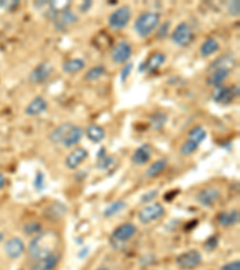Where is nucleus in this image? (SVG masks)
<instances>
[{"mask_svg": "<svg viewBox=\"0 0 240 270\" xmlns=\"http://www.w3.org/2000/svg\"><path fill=\"white\" fill-rule=\"evenodd\" d=\"M60 239L54 231H46L35 235L28 246V254L35 261L44 260L48 256L56 254Z\"/></svg>", "mask_w": 240, "mask_h": 270, "instance_id": "1", "label": "nucleus"}, {"mask_svg": "<svg viewBox=\"0 0 240 270\" xmlns=\"http://www.w3.org/2000/svg\"><path fill=\"white\" fill-rule=\"evenodd\" d=\"M160 24V15L154 11H147L143 12L136 18L133 23V29L136 34L142 39H145L153 34V31L159 27Z\"/></svg>", "mask_w": 240, "mask_h": 270, "instance_id": "2", "label": "nucleus"}, {"mask_svg": "<svg viewBox=\"0 0 240 270\" xmlns=\"http://www.w3.org/2000/svg\"><path fill=\"white\" fill-rule=\"evenodd\" d=\"M132 17V11L128 5H122L114 10L108 17V25L113 30H121L127 27L128 22L131 21Z\"/></svg>", "mask_w": 240, "mask_h": 270, "instance_id": "3", "label": "nucleus"}, {"mask_svg": "<svg viewBox=\"0 0 240 270\" xmlns=\"http://www.w3.org/2000/svg\"><path fill=\"white\" fill-rule=\"evenodd\" d=\"M237 97H239L238 85H233L231 88L219 85V87H214L213 91H211V100L219 105H230Z\"/></svg>", "mask_w": 240, "mask_h": 270, "instance_id": "4", "label": "nucleus"}, {"mask_svg": "<svg viewBox=\"0 0 240 270\" xmlns=\"http://www.w3.org/2000/svg\"><path fill=\"white\" fill-rule=\"evenodd\" d=\"M166 209L161 203H150L147 204L141 211L138 212L137 217L142 225H149L154 221L160 220L165 215Z\"/></svg>", "mask_w": 240, "mask_h": 270, "instance_id": "5", "label": "nucleus"}, {"mask_svg": "<svg viewBox=\"0 0 240 270\" xmlns=\"http://www.w3.org/2000/svg\"><path fill=\"white\" fill-rule=\"evenodd\" d=\"M202 254L196 249L187 250L176 258L177 266L182 270H192L202 263Z\"/></svg>", "mask_w": 240, "mask_h": 270, "instance_id": "6", "label": "nucleus"}, {"mask_svg": "<svg viewBox=\"0 0 240 270\" xmlns=\"http://www.w3.org/2000/svg\"><path fill=\"white\" fill-rule=\"evenodd\" d=\"M171 40H172L174 45L179 46V47H186L193 40L192 28L186 22L179 23L176 27V29L172 31Z\"/></svg>", "mask_w": 240, "mask_h": 270, "instance_id": "7", "label": "nucleus"}, {"mask_svg": "<svg viewBox=\"0 0 240 270\" xmlns=\"http://www.w3.org/2000/svg\"><path fill=\"white\" fill-rule=\"evenodd\" d=\"M136 233H137L136 225H133V223L131 222H126L118 226L116 229H114L111 239H112L113 243L124 244V243H127L128 240L132 239V238L136 235Z\"/></svg>", "mask_w": 240, "mask_h": 270, "instance_id": "8", "label": "nucleus"}, {"mask_svg": "<svg viewBox=\"0 0 240 270\" xmlns=\"http://www.w3.org/2000/svg\"><path fill=\"white\" fill-rule=\"evenodd\" d=\"M53 71L54 66L50 62H42L31 70L28 78H29L31 84H40V83H44L45 80H47L48 77L53 73Z\"/></svg>", "mask_w": 240, "mask_h": 270, "instance_id": "9", "label": "nucleus"}, {"mask_svg": "<svg viewBox=\"0 0 240 270\" xmlns=\"http://www.w3.org/2000/svg\"><path fill=\"white\" fill-rule=\"evenodd\" d=\"M220 198H221V192L216 188H204L196 195L197 203L204 208H211L215 203L219 202Z\"/></svg>", "mask_w": 240, "mask_h": 270, "instance_id": "10", "label": "nucleus"}, {"mask_svg": "<svg viewBox=\"0 0 240 270\" xmlns=\"http://www.w3.org/2000/svg\"><path fill=\"white\" fill-rule=\"evenodd\" d=\"M132 56V47L126 41H120L112 48L111 52V58L114 64L122 65L126 64Z\"/></svg>", "mask_w": 240, "mask_h": 270, "instance_id": "11", "label": "nucleus"}, {"mask_svg": "<svg viewBox=\"0 0 240 270\" xmlns=\"http://www.w3.org/2000/svg\"><path fill=\"white\" fill-rule=\"evenodd\" d=\"M166 63V56L162 52H154L138 68V72L154 73Z\"/></svg>", "mask_w": 240, "mask_h": 270, "instance_id": "12", "label": "nucleus"}, {"mask_svg": "<svg viewBox=\"0 0 240 270\" xmlns=\"http://www.w3.org/2000/svg\"><path fill=\"white\" fill-rule=\"evenodd\" d=\"M25 244L19 237H12L5 241L4 252L10 260H17L24 254Z\"/></svg>", "mask_w": 240, "mask_h": 270, "instance_id": "13", "label": "nucleus"}, {"mask_svg": "<svg viewBox=\"0 0 240 270\" xmlns=\"http://www.w3.org/2000/svg\"><path fill=\"white\" fill-rule=\"evenodd\" d=\"M88 155H89V153H88L85 148H82V146L75 148L65 159V166H66V168L71 169V171L77 169L88 159Z\"/></svg>", "mask_w": 240, "mask_h": 270, "instance_id": "14", "label": "nucleus"}, {"mask_svg": "<svg viewBox=\"0 0 240 270\" xmlns=\"http://www.w3.org/2000/svg\"><path fill=\"white\" fill-rule=\"evenodd\" d=\"M151 154H153V150H151L150 144L144 143V144L139 145L136 149L135 153L131 156V161H132L133 165L143 166L149 162V160L151 159Z\"/></svg>", "mask_w": 240, "mask_h": 270, "instance_id": "15", "label": "nucleus"}, {"mask_svg": "<svg viewBox=\"0 0 240 270\" xmlns=\"http://www.w3.org/2000/svg\"><path fill=\"white\" fill-rule=\"evenodd\" d=\"M48 103L46 101L44 96H36L34 97L31 101L28 103V106L25 107L24 113L27 114L28 117H36L39 114L44 113L47 110Z\"/></svg>", "mask_w": 240, "mask_h": 270, "instance_id": "16", "label": "nucleus"}, {"mask_svg": "<svg viewBox=\"0 0 240 270\" xmlns=\"http://www.w3.org/2000/svg\"><path fill=\"white\" fill-rule=\"evenodd\" d=\"M83 136H84V130L78 125H73L72 128L68 130V132L65 136L64 140H62L61 144L65 146V148H72L73 145L78 144L81 142Z\"/></svg>", "mask_w": 240, "mask_h": 270, "instance_id": "17", "label": "nucleus"}, {"mask_svg": "<svg viewBox=\"0 0 240 270\" xmlns=\"http://www.w3.org/2000/svg\"><path fill=\"white\" fill-rule=\"evenodd\" d=\"M240 220V214L239 210H233L230 211H221L218 215V223L224 228H228V227H232L234 225H238Z\"/></svg>", "mask_w": 240, "mask_h": 270, "instance_id": "18", "label": "nucleus"}, {"mask_svg": "<svg viewBox=\"0 0 240 270\" xmlns=\"http://www.w3.org/2000/svg\"><path fill=\"white\" fill-rule=\"evenodd\" d=\"M72 126H73V124L70 122L62 123V124L57 126V128L54 129V130L51 132L50 135H48V139H50L53 144H61L62 140H64V138H65V136H66V134L68 132V130H70Z\"/></svg>", "mask_w": 240, "mask_h": 270, "instance_id": "19", "label": "nucleus"}, {"mask_svg": "<svg viewBox=\"0 0 240 270\" xmlns=\"http://www.w3.org/2000/svg\"><path fill=\"white\" fill-rule=\"evenodd\" d=\"M232 71L227 70V68H214L210 71L209 78L207 79V83L211 87H219L222 85V83L225 82L226 78L230 76Z\"/></svg>", "mask_w": 240, "mask_h": 270, "instance_id": "20", "label": "nucleus"}, {"mask_svg": "<svg viewBox=\"0 0 240 270\" xmlns=\"http://www.w3.org/2000/svg\"><path fill=\"white\" fill-rule=\"evenodd\" d=\"M220 50V44L214 37H208L207 40L203 41V44L199 47V54L203 58H209V57L215 54Z\"/></svg>", "mask_w": 240, "mask_h": 270, "instance_id": "21", "label": "nucleus"}, {"mask_svg": "<svg viewBox=\"0 0 240 270\" xmlns=\"http://www.w3.org/2000/svg\"><path fill=\"white\" fill-rule=\"evenodd\" d=\"M67 206L62 203L54 202L51 205H48L45 210V216L51 220H59L66 214Z\"/></svg>", "mask_w": 240, "mask_h": 270, "instance_id": "22", "label": "nucleus"}, {"mask_svg": "<svg viewBox=\"0 0 240 270\" xmlns=\"http://www.w3.org/2000/svg\"><path fill=\"white\" fill-rule=\"evenodd\" d=\"M237 65V60L234 57L230 56V54H225V56L219 57L218 59L214 60L209 65V71L214 70V68H227V70L232 71L234 66Z\"/></svg>", "mask_w": 240, "mask_h": 270, "instance_id": "23", "label": "nucleus"}, {"mask_svg": "<svg viewBox=\"0 0 240 270\" xmlns=\"http://www.w3.org/2000/svg\"><path fill=\"white\" fill-rule=\"evenodd\" d=\"M85 136L88 137V139L93 143H101L102 140L106 138V131L102 126L96 125V124H91L85 130Z\"/></svg>", "mask_w": 240, "mask_h": 270, "instance_id": "24", "label": "nucleus"}, {"mask_svg": "<svg viewBox=\"0 0 240 270\" xmlns=\"http://www.w3.org/2000/svg\"><path fill=\"white\" fill-rule=\"evenodd\" d=\"M168 166V160L167 159H160L156 160L155 162H153L151 165L148 167L147 171H145V177L148 179H154V178L159 177L162 172L167 168Z\"/></svg>", "mask_w": 240, "mask_h": 270, "instance_id": "25", "label": "nucleus"}, {"mask_svg": "<svg viewBox=\"0 0 240 270\" xmlns=\"http://www.w3.org/2000/svg\"><path fill=\"white\" fill-rule=\"evenodd\" d=\"M85 68V62L81 58H73L68 59L61 66V70L67 74H75L78 73Z\"/></svg>", "mask_w": 240, "mask_h": 270, "instance_id": "26", "label": "nucleus"}, {"mask_svg": "<svg viewBox=\"0 0 240 270\" xmlns=\"http://www.w3.org/2000/svg\"><path fill=\"white\" fill-rule=\"evenodd\" d=\"M60 262V255L59 254H53L48 257L44 258V260H40L36 263L34 270H54L57 268Z\"/></svg>", "mask_w": 240, "mask_h": 270, "instance_id": "27", "label": "nucleus"}, {"mask_svg": "<svg viewBox=\"0 0 240 270\" xmlns=\"http://www.w3.org/2000/svg\"><path fill=\"white\" fill-rule=\"evenodd\" d=\"M105 148H101L98 155V163H96V168L100 171H107L108 168H111L116 162L113 155L105 154Z\"/></svg>", "mask_w": 240, "mask_h": 270, "instance_id": "28", "label": "nucleus"}, {"mask_svg": "<svg viewBox=\"0 0 240 270\" xmlns=\"http://www.w3.org/2000/svg\"><path fill=\"white\" fill-rule=\"evenodd\" d=\"M127 203L125 201H114V202L110 203L104 210V216L105 217H113L116 215L120 214L121 211H124L126 209Z\"/></svg>", "mask_w": 240, "mask_h": 270, "instance_id": "29", "label": "nucleus"}, {"mask_svg": "<svg viewBox=\"0 0 240 270\" xmlns=\"http://www.w3.org/2000/svg\"><path fill=\"white\" fill-rule=\"evenodd\" d=\"M106 74V68L104 65H96L89 68L84 74V79L88 82H95Z\"/></svg>", "mask_w": 240, "mask_h": 270, "instance_id": "30", "label": "nucleus"}, {"mask_svg": "<svg viewBox=\"0 0 240 270\" xmlns=\"http://www.w3.org/2000/svg\"><path fill=\"white\" fill-rule=\"evenodd\" d=\"M207 138V131L204 130V128L201 125H197L195 128H192L188 132V138L190 140L197 143V144H201V143Z\"/></svg>", "mask_w": 240, "mask_h": 270, "instance_id": "31", "label": "nucleus"}, {"mask_svg": "<svg viewBox=\"0 0 240 270\" xmlns=\"http://www.w3.org/2000/svg\"><path fill=\"white\" fill-rule=\"evenodd\" d=\"M167 122H168L167 114L162 113V112H158V113L153 114V116L150 117V124L153 130H161Z\"/></svg>", "mask_w": 240, "mask_h": 270, "instance_id": "32", "label": "nucleus"}, {"mask_svg": "<svg viewBox=\"0 0 240 270\" xmlns=\"http://www.w3.org/2000/svg\"><path fill=\"white\" fill-rule=\"evenodd\" d=\"M42 232V225L38 221H29L23 226V233L28 237H35Z\"/></svg>", "mask_w": 240, "mask_h": 270, "instance_id": "33", "label": "nucleus"}, {"mask_svg": "<svg viewBox=\"0 0 240 270\" xmlns=\"http://www.w3.org/2000/svg\"><path fill=\"white\" fill-rule=\"evenodd\" d=\"M198 146L199 144H197L193 140L186 139L182 143V145L180 146V154H181L182 156H190V155H192L197 149H198Z\"/></svg>", "mask_w": 240, "mask_h": 270, "instance_id": "34", "label": "nucleus"}, {"mask_svg": "<svg viewBox=\"0 0 240 270\" xmlns=\"http://www.w3.org/2000/svg\"><path fill=\"white\" fill-rule=\"evenodd\" d=\"M133 70V63H126L124 66H122V68H120V83L121 84H125L126 83V80L128 77H130L131 72H132Z\"/></svg>", "mask_w": 240, "mask_h": 270, "instance_id": "35", "label": "nucleus"}, {"mask_svg": "<svg viewBox=\"0 0 240 270\" xmlns=\"http://www.w3.org/2000/svg\"><path fill=\"white\" fill-rule=\"evenodd\" d=\"M158 196H159V190L158 189H153V190L145 192V194L142 195L141 202L143 203V204H149V203H153V201Z\"/></svg>", "mask_w": 240, "mask_h": 270, "instance_id": "36", "label": "nucleus"}, {"mask_svg": "<svg viewBox=\"0 0 240 270\" xmlns=\"http://www.w3.org/2000/svg\"><path fill=\"white\" fill-rule=\"evenodd\" d=\"M19 4H21V2H19L18 0H7V1L0 0V7H1L2 10L8 11V12L16 10V8L19 6Z\"/></svg>", "mask_w": 240, "mask_h": 270, "instance_id": "37", "label": "nucleus"}, {"mask_svg": "<svg viewBox=\"0 0 240 270\" xmlns=\"http://www.w3.org/2000/svg\"><path fill=\"white\" fill-rule=\"evenodd\" d=\"M34 188L36 191H42L45 189V173L42 172H38L34 179Z\"/></svg>", "mask_w": 240, "mask_h": 270, "instance_id": "38", "label": "nucleus"}, {"mask_svg": "<svg viewBox=\"0 0 240 270\" xmlns=\"http://www.w3.org/2000/svg\"><path fill=\"white\" fill-rule=\"evenodd\" d=\"M227 10L228 13L233 17H238L240 13V2L239 0H232L230 1V4L227 5Z\"/></svg>", "mask_w": 240, "mask_h": 270, "instance_id": "39", "label": "nucleus"}, {"mask_svg": "<svg viewBox=\"0 0 240 270\" xmlns=\"http://www.w3.org/2000/svg\"><path fill=\"white\" fill-rule=\"evenodd\" d=\"M219 245V238L218 237H210L209 239H207V241L204 243V249L207 251H214Z\"/></svg>", "mask_w": 240, "mask_h": 270, "instance_id": "40", "label": "nucleus"}, {"mask_svg": "<svg viewBox=\"0 0 240 270\" xmlns=\"http://www.w3.org/2000/svg\"><path fill=\"white\" fill-rule=\"evenodd\" d=\"M220 270H240V261H231V262L225 263L224 266L220 268Z\"/></svg>", "mask_w": 240, "mask_h": 270, "instance_id": "41", "label": "nucleus"}, {"mask_svg": "<svg viewBox=\"0 0 240 270\" xmlns=\"http://www.w3.org/2000/svg\"><path fill=\"white\" fill-rule=\"evenodd\" d=\"M170 27H171V22L164 23V24L159 28L158 37H160V39H165V37L168 35V29H170Z\"/></svg>", "mask_w": 240, "mask_h": 270, "instance_id": "42", "label": "nucleus"}, {"mask_svg": "<svg viewBox=\"0 0 240 270\" xmlns=\"http://www.w3.org/2000/svg\"><path fill=\"white\" fill-rule=\"evenodd\" d=\"M91 7H93V1H90V0H85V1H83L82 4L79 5V11L83 13H85L88 12Z\"/></svg>", "mask_w": 240, "mask_h": 270, "instance_id": "43", "label": "nucleus"}, {"mask_svg": "<svg viewBox=\"0 0 240 270\" xmlns=\"http://www.w3.org/2000/svg\"><path fill=\"white\" fill-rule=\"evenodd\" d=\"M88 254H89V248H84V249L81 250V252L78 254V257L82 258V260H83V258L87 257Z\"/></svg>", "mask_w": 240, "mask_h": 270, "instance_id": "44", "label": "nucleus"}, {"mask_svg": "<svg viewBox=\"0 0 240 270\" xmlns=\"http://www.w3.org/2000/svg\"><path fill=\"white\" fill-rule=\"evenodd\" d=\"M5 183H6V177L2 173H0V191H1L2 188L5 186Z\"/></svg>", "mask_w": 240, "mask_h": 270, "instance_id": "45", "label": "nucleus"}, {"mask_svg": "<svg viewBox=\"0 0 240 270\" xmlns=\"http://www.w3.org/2000/svg\"><path fill=\"white\" fill-rule=\"evenodd\" d=\"M95 270H110V268H107V267H99V268Z\"/></svg>", "mask_w": 240, "mask_h": 270, "instance_id": "46", "label": "nucleus"}, {"mask_svg": "<svg viewBox=\"0 0 240 270\" xmlns=\"http://www.w3.org/2000/svg\"><path fill=\"white\" fill-rule=\"evenodd\" d=\"M2 239H4V234H2L1 232H0V241H2Z\"/></svg>", "mask_w": 240, "mask_h": 270, "instance_id": "47", "label": "nucleus"}]
</instances>
